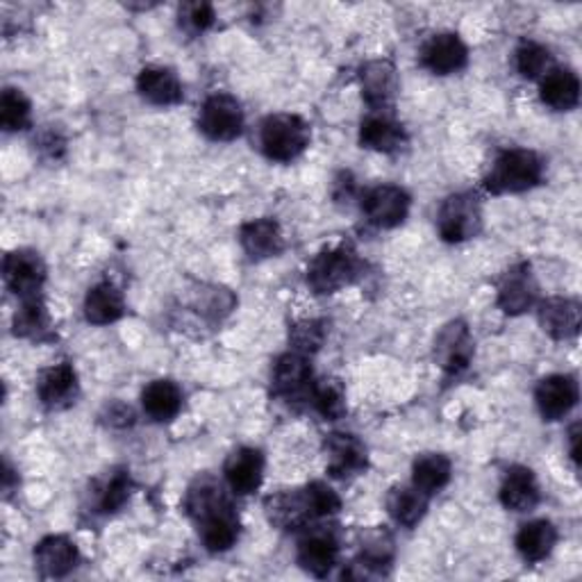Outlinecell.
I'll list each match as a JSON object with an SVG mask.
<instances>
[{
	"label": "cell",
	"mask_w": 582,
	"mask_h": 582,
	"mask_svg": "<svg viewBox=\"0 0 582 582\" xmlns=\"http://www.w3.org/2000/svg\"><path fill=\"white\" fill-rule=\"evenodd\" d=\"M126 312V303L121 292L112 283H101L94 289H89L84 298V317L89 323L107 326L118 321Z\"/></svg>",
	"instance_id": "83f0119b"
},
{
	"label": "cell",
	"mask_w": 582,
	"mask_h": 582,
	"mask_svg": "<svg viewBox=\"0 0 582 582\" xmlns=\"http://www.w3.org/2000/svg\"><path fill=\"white\" fill-rule=\"evenodd\" d=\"M544 175V164L537 152L526 148L505 150L497 164L484 178V187L492 194H518L528 192Z\"/></svg>",
	"instance_id": "7a4b0ae2"
},
{
	"label": "cell",
	"mask_w": 582,
	"mask_h": 582,
	"mask_svg": "<svg viewBox=\"0 0 582 582\" xmlns=\"http://www.w3.org/2000/svg\"><path fill=\"white\" fill-rule=\"evenodd\" d=\"M569 448H571V459L573 465H580V423H573L569 431Z\"/></svg>",
	"instance_id": "ab89813d"
},
{
	"label": "cell",
	"mask_w": 582,
	"mask_h": 582,
	"mask_svg": "<svg viewBox=\"0 0 582 582\" xmlns=\"http://www.w3.org/2000/svg\"><path fill=\"white\" fill-rule=\"evenodd\" d=\"M326 459H328V471L334 478H351L360 476L369 463V455H366V446L349 433H332L323 442Z\"/></svg>",
	"instance_id": "7c38bea8"
},
{
	"label": "cell",
	"mask_w": 582,
	"mask_h": 582,
	"mask_svg": "<svg viewBox=\"0 0 582 582\" xmlns=\"http://www.w3.org/2000/svg\"><path fill=\"white\" fill-rule=\"evenodd\" d=\"M198 128L212 141H232L243 130V110L230 94H212L198 114Z\"/></svg>",
	"instance_id": "8992f818"
},
{
	"label": "cell",
	"mask_w": 582,
	"mask_h": 582,
	"mask_svg": "<svg viewBox=\"0 0 582 582\" xmlns=\"http://www.w3.org/2000/svg\"><path fill=\"white\" fill-rule=\"evenodd\" d=\"M437 355L442 360V369L448 378H457L463 374L473 353V342L465 323H448L437 340Z\"/></svg>",
	"instance_id": "ffe728a7"
},
{
	"label": "cell",
	"mask_w": 582,
	"mask_h": 582,
	"mask_svg": "<svg viewBox=\"0 0 582 582\" xmlns=\"http://www.w3.org/2000/svg\"><path fill=\"white\" fill-rule=\"evenodd\" d=\"M387 507L391 518L398 526L414 528L425 516L427 497L412 484V487H393L387 497Z\"/></svg>",
	"instance_id": "4dcf8cb0"
},
{
	"label": "cell",
	"mask_w": 582,
	"mask_h": 582,
	"mask_svg": "<svg viewBox=\"0 0 582 582\" xmlns=\"http://www.w3.org/2000/svg\"><path fill=\"white\" fill-rule=\"evenodd\" d=\"M469 50L459 35L442 33L425 42L421 50V65L435 76H450L467 67Z\"/></svg>",
	"instance_id": "8fae6325"
},
{
	"label": "cell",
	"mask_w": 582,
	"mask_h": 582,
	"mask_svg": "<svg viewBox=\"0 0 582 582\" xmlns=\"http://www.w3.org/2000/svg\"><path fill=\"white\" fill-rule=\"evenodd\" d=\"M558 541V530L546 518L530 521V524L521 526L516 535V550L526 562H541L550 556Z\"/></svg>",
	"instance_id": "4316f807"
},
{
	"label": "cell",
	"mask_w": 582,
	"mask_h": 582,
	"mask_svg": "<svg viewBox=\"0 0 582 582\" xmlns=\"http://www.w3.org/2000/svg\"><path fill=\"white\" fill-rule=\"evenodd\" d=\"M137 89L139 94L150 101L152 105H178L182 101V84L178 80V76L171 69L164 67H146L141 69L139 78H137Z\"/></svg>",
	"instance_id": "cb8c5ba5"
},
{
	"label": "cell",
	"mask_w": 582,
	"mask_h": 582,
	"mask_svg": "<svg viewBox=\"0 0 582 582\" xmlns=\"http://www.w3.org/2000/svg\"><path fill=\"white\" fill-rule=\"evenodd\" d=\"M514 59H516V71L524 78H528V80L544 78L548 67H550L548 48H544L537 42H524V44H521L516 48V53H514Z\"/></svg>",
	"instance_id": "e575fe53"
},
{
	"label": "cell",
	"mask_w": 582,
	"mask_h": 582,
	"mask_svg": "<svg viewBox=\"0 0 582 582\" xmlns=\"http://www.w3.org/2000/svg\"><path fill=\"white\" fill-rule=\"evenodd\" d=\"M437 228L444 241L459 243L476 237L482 228V209L476 196L455 194L444 201L437 214Z\"/></svg>",
	"instance_id": "5b68a950"
},
{
	"label": "cell",
	"mask_w": 582,
	"mask_h": 582,
	"mask_svg": "<svg viewBox=\"0 0 582 582\" xmlns=\"http://www.w3.org/2000/svg\"><path fill=\"white\" fill-rule=\"evenodd\" d=\"M133 494V480L126 471H118L110 478V482L103 489V497H101V510L103 512H118L128 503Z\"/></svg>",
	"instance_id": "d590c367"
},
{
	"label": "cell",
	"mask_w": 582,
	"mask_h": 582,
	"mask_svg": "<svg viewBox=\"0 0 582 582\" xmlns=\"http://www.w3.org/2000/svg\"><path fill=\"white\" fill-rule=\"evenodd\" d=\"M323 323L321 321H303L294 326L292 330V344L296 346V353H315L323 344Z\"/></svg>",
	"instance_id": "8d00e7d4"
},
{
	"label": "cell",
	"mask_w": 582,
	"mask_h": 582,
	"mask_svg": "<svg viewBox=\"0 0 582 582\" xmlns=\"http://www.w3.org/2000/svg\"><path fill=\"white\" fill-rule=\"evenodd\" d=\"M360 84H362V96L366 99L374 110H387L398 91V76L396 67L389 59H374V62H366L360 71Z\"/></svg>",
	"instance_id": "e0dca14e"
},
{
	"label": "cell",
	"mask_w": 582,
	"mask_h": 582,
	"mask_svg": "<svg viewBox=\"0 0 582 582\" xmlns=\"http://www.w3.org/2000/svg\"><path fill=\"white\" fill-rule=\"evenodd\" d=\"M362 271V262L357 253L340 243V247H332L321 251L308 266V285L317 294H334L357 281V275Z\"/></svg>",
	"instance_id": "277c9868"
},
{
	"label": "cell",
	"mask_w": 582,
	"mask_h": 582,
	"mask_svg": "<svg viewBox=\"0 0 582 582\" xmlns=\"http://www.w3.org/2000/svg\"><path fill=\"white\" fill-rule=\"evenodd\" d=\"M537 300V283L528 264L512 266L501 281L499 305L507 315H524Z\"/></svg>",
	"instance_id": "ac0fdd59"
},
{
	"label": "cell",
	"mask_w": 582,
	"mask_h": 582,
	"mask_svg": "<svg viewBox=\"0 0 582 582\" xmlns=\"http://www.w3.org/2000/svg\"><path fill=\"white\" fill-rule=\"evenodd\" d=\"M37 393L42 398V403L50 410H59L76 403L78 374L73 366L69 362H62L42 372L37 380Z\"/></svg>",
	"instance_id": "d6986e66"
},
{
	"label": "cell",
	"mask_w": 582,
	"mask_h": 582,
	"mask_svg": "<svg viewBox=\"0 0 582 582\" xmlns=\"http://www.w3.org/2000/svg\"><path fill=\"white\" fill-rule=\"evenodd\" d=\"M310 126L298 114H271L260 126V146L273 162H292L310 146Z\"/></svg>",
	"instance_id": "3957f363"
},
{
	"label": "cell",
	"mask_w": 582,
	"mask_h": 582,
	"mask_svg": "<svg viewBox=\"0 0 582 582\" xmlns=\"http://www.w3.org/2000/svg\"><path fill=\"white\" fill-rule=\"evenodd\" d=\"M239 241L243 251H247L253 260H266L275 258L285 251V237L273 219H255L243 224L239 230Z\"/></svg>",
	"instance_id": "7402d4cb"
},
{
	"label": "cell",
	"mask_w": 582,
	"mask_h": 582,
	"mask_svg": "<svg viewBox=\"0 0 582 582\" xmlns=\"http://www.w3.org/2000/svg\"><path fill=\"white\" fill-rule=\"evenodd\" d=\"M336 558H340V541L328 528H315L298 541V564L317 578L328 575Z\"/></svg>",
	"instance_id": "4fadbf2b"
},
{
	"label": "cell",
	"mask_w": 582,
	"mask_h": 582,
	"mask_svg": "<svg viewBox=\"0 0 582 582\" xmlns=\"http://www.w3.org/2000/svg\"><path fill=\"white\" fill-rule=\"evenodd\" d=\"M315 387L312 366L300 353H287L275 360L273 366V393L289 403L310 401Z\"/></svg>",
	"instance_id": "52a82bcc"
},
{
	"label": "cell",
	"mask_w": 582,
	"mask_h": 582,
	"mask_svg": "<svg viewBox=\"0 0 582 582\" xmlns=\"http://www.w3.org/2000/svg\"><path fill=\"white\" fill-rule=\"evenodd\" d=\"M364 217L376 228L389 230L401 226L410 214V196L396 185H378L364 194L362 201Z\"/></svg>",
	"instance_id": "ba28073f"
},
{
	"label": "cell",
	"mask_w": 582,
	"mask_h": 582,
	"mask_svg": "<svg viewBox=\"0 0 582 582\" xmlns=\"http://www.w3.org/2000/svg\"><path fill=\"white\" fill-rule=\"evenodd\" d=\"M35 562L44 578H65L78 564V548L65 535H50L37 544Z\"/></svg>",
	"instance_id": "44dd1931"
},
{
	"label": "cell",
	"mask_w": 582,
	"mask_h": 582,
	"mask_svg": "<svg viewBox=\"0 0 582 582\" xmlns=\"http://www.w3.org/2000/svg\"><path fill=\"white\" fill-rule=\"evenodd\" d=\"M141 406L152 421H171L182 408V391L171 380H152L141 393Z\"/></svg>",
	"instance_id": "f1b7e54d"
},
{
	"label": "cell",
	"mask_w": 582,
	"mask_h": 582,
	"mask_svg": "<svg viewBox=\"0 0 582 582\" xmlns=\"http://www.w3.org/2000/svg\"><path fill=\"white\" fill-rule=\"evenodd\" d=\"M3 278L16 296L35 298L46 283V264L35 251H14L3 262Z\"/></svg>",
	"instance_id": "30bf717a"
},
{
	"label": "cell",
	"mask_w": 582,
	"mask_h": 582,
	"mask_svg": "<svg viewBox=\"0 0 582 582\" xmlns=\"http://www.w3.org/2000/svg\"><path fill=\"white\" fill-rule=\"evenodd\" d=\"M501 503L512 512H530L539 503L535 473L526 467H512L501 487Z\"/></svg>",
	"instance_id": "d4e9b609"
},
{
	"label": "cell",
	"mask_w": 582,
	"mask_h": 582,
	"mask_svg": "<svg viewBox=\"0 0 582 582\" xmlns=\"http://www.w3.org/2000/svg\"><path fill=\"white\" fill-rule=\"evenodd\" d=\"M308 494H310V501H312L315 512H317L319 518L332 516V514L340 512V507H342L340 497H336L334 489L328 487L326 482H312V484H308Z\"/></svg>",
	"instance_id": "f35d334b"
},
{
	"label": "cell",
	"mask_w": 582,
	"mask_h": 582,
	"mask_svg": "<svg viewBox=\"0 0 582 582\" xmlns=\"http://www.w3.org/2000/svg\"><path fill=\"white\" fill-rule=\"evenodd\" d=\"M406 141L408 135L403 126L398 124L387 110H374L362 121L360 144L364 148H372L378 152H396L406 146Z\"/></svg>",
	"instance_id": "2e32d148"
},
{
	"label": "cell",
	"mask_w": 582,
	"mask_h": 582,
	"mask_svg": "<svg viewBox=\"0 0 582 582\" xmlns=\"http://www.w3.org/2000/svg\"><path fill=\"white\" fill-rule=\"evenodd\" d=\"M310 401L326 421H336L346 414V391L340 380H315Z\"/></svg>",
	"instance_id": "1f68e13d"
},
{
	"label": "cell",
	"mask_w": 582,
	"mask_h": 582,
	"mask_svg": "<svg viewBox=\"0 0 582 582\" xmlns=\"http://www.w3.org/2000/svg\"><path fill=\"white\" fill-rule=\"evenodd\" d=\"M187 512L196 521L198 533L212 554H224L239 537V516L226 497L221 482L201 476L187 492Z\"/></svg>",
	"instance_id": "6da1fadb"
},
{
	"label": "cell",
	"mask_w": 582,
	"mask_h": 582,
	"mask_svg": "<svg viewBox=\"0 0 582 582\" xmlns=\"http://www.w3.org/2000/svg\"><path fill=\"white\" fill-rule=\"evenodd\" d=\"M450 459L440 453H425L414 459L412 465V484L425 497L440 494L450 480Z\"/></svg>",
	"instance_id": "f546056e"
},
{
	"label": "cell",
	"mask_w": 582,
	"mask_h": 582,
	"mask_svg": "<svg viewBox=\"0 0 582 582\" xmlns=\"http://www.w3.org/2000/svg\"><path fill=\"white\" fill-rule=\"evenodd\" d=\"M0 124L8 133L27 128L30 124V101L21 89H5L0 99Z\"/></svg>",
	"instance_id": "836d02e7"
},
{
	"label": "cell",
	"mask_w": 582,
	"mask_h": 582,
	"mask_svg": "<svg viewBox=\"0 0 582 582\" xmlns=\"http://www.w3.org/2000/svg\"><path fill=\"white\" fill-rule=\"evenodd\" d=\"M50 328V317L42 296L23 298L21 310L14 317V334L30 336V340H42Z\"/></svg>",
	"instance_id": "d6a6232c"
},
{
	"label": "cell",
	"mask_w": 582,
	"mask_h": 582,
	"mask_svg": "<svg viewBox=\"0 0 582 582\" xmlns=\"http://www.w3.org/2000/svg\"><path fill=\"white\" fill-rule=\"evenodd\" d=\"M264 478V455L258 448H237L226 459V480L239 497L255 494Z\"/></svg>",
	"instance_id": "9a60e30c"
},
{
	"label": "cell",
	"mask_w": 582,
	"mask_h": 582,
	"mask_svg": "<svg viewBox=\"0 0 582 582\" xmlns=\"http://www.w3.org/2000/svg\"><path fill=\"white\" fill-rule=\"evenodd\" d=\"M214 8L209 3H187L180 10V25H185L190 33H205L214 25Z\"/></svg>",
	"instance_id": "74e56055"
},
{
	"label": "cell",
	"mask_w": 582,
	"mask_h": 582,
	"mask_svg": "<svg viewBox=\"0 0 582 582\" xmlns=\"http://www.w3.org/2000/svg\"><path fill=\"white\" fill-rule=\"evenodd\" d=\"M535 401L546 421H560L578 406V383L571 376H548L537 385Z\"/></svg>",
	"instance_id": "5bb4252c"
},
{
	"label": "cell",
	"mask_w": 582,
	"mask_h": 582,
	"mask_svg": "<svg viewBox=\"0 0 582 582\" xmlns=\"http://www.w3.org/2000/svg\"><path fill=\"white\" fill-rule=\"evenodd\" d=\"M541 103L556 112H569L580 103V80L569 69L548 71L539 87Z\"/></svg>",
	"instance_id": "484cf974"
},
{
	"label": "cell",
	"mask_w": 582,
	"mask_h": 582,
	"mask_svg": "<svg viewBox=\"0 0 582 582\" xmlns=\"http://www.w3.org/2000/svg\"><path fill=\"white\" fill-rule=\"evenodd\" d=\"M264 512L271 524L281 530H296V528L308 526L310 521L319 518L310 501L308 487L287 489V492H278V494L269 497L264 501Z\"/></svg>",
	"instance_id": "9c48e42d"
},
{
	"label": "cell",
	"mask_w": 582,
	"mask_h": 582,
	"mask_svg": "<svg viewBox=\"0 0 582 582\" xmlns=\"http://www.w3.org/2000/svg\"><path fill=\"white\" fill-rule=\"evenodd\" d=\"M582 321V308L571 298H548L539 308V323L554 340H571L578 334Z\"/></svg>",
	"instance_id": "603a6c76"
}]
</instances>
